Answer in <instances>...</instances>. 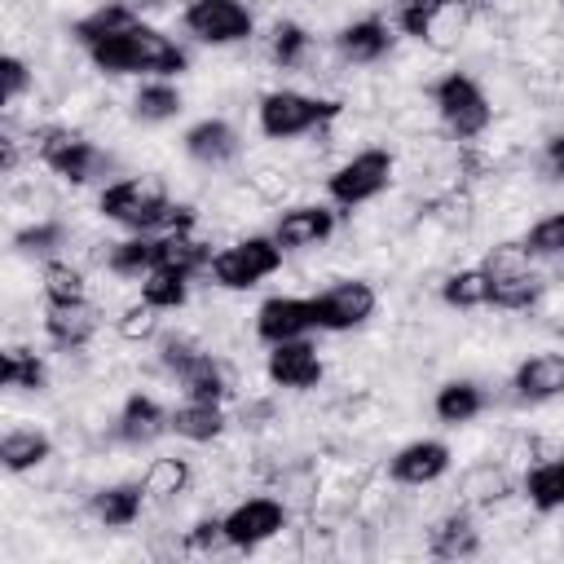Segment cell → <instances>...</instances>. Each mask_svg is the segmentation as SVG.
<instances>
[{"mask_svg":"<svg viewBox=\"0 0 564 564\" xmlns=\"http://www.w3.org/2000/svg\"><path fill=\"white\" fill-rule=\"evenodd\" d=\"M97 220L123 229V234H172V229H198V212L189 203L172 198V185L163 172H123L97 189L93 203Z\"/></svg>","mask_w":564,"mask_h":564,"instance_id":"6da1fadb","label":"cell"},{"mask_svg":"<svg viewBox=\"0 0 564 564\" xmlns=\"http://www.w3.org/2000/svg\"><path fill=\"white\" fill-rule=\"evenodd\" d=\"M84 57L97 75H110V79H181L189 70L185 44L145 18H132L119 31L93 40Z\"/></svg>","mask_w":564,"mask_h":564,"instance_id":"7a4b0ae2","label":"cell"},{"mask_svg":"<svg viewBox=\"0 0 564 564\" xmlns=\"http://www.w3.org/2000/svg\"><path fill=\"white\" fill-rule=\"evenodd\" d=\"M26 145H31V163H40L48 176H57L70 189L84 185H106V176H123L119 172V154L101 141H93L84 128L75 123H31L26 128Z\"/></svg>","mask_w":564,"mask_h":564,"instance_id":"3957f363","label":"cell"},{"mask_svg":"<svg viewBox=\"0 0 564 564\" xmlns=\"http://www.w3.org/2000/svg\"><path fill=\"white\" fill-rule=\"evenodd\" d=\"M348 101L326 97V93H304V88H269L256 97V128L273 145H291L304 137H322Z\"/></svg>","mask_w":564,"mask_h":564,"instance_id":"277c9868","label":"cell"},{"mask_svg":"<svg viewBox=\"0 0 564 564\" xmlns=\"http://www.w3.org/2000/svg\"><path fill=\"white\" fill-rule=\"evenodd\" d=\"M427 106H432V115H436V123L449 141L476 145L494 128V97L463 66H449L427 84Z\"/></svg>","mask_w":564,"mask_h":564,"instance_id":"5b68a950","label":"cell"},{"mask_svg":"<svg viewBox=\"0 0 564 564\" xmlns=\"http://www.w3.org/2000/svg\"><path fill=\"white\" fill-rule=\"evenodd\" d=\"M392 185H397V150H388V145H361V150L344 154L322 176L326 203H335L339 212H357V207L383 198Z\"/></svg>","mask_w":564,"mask_h":564,"instance_id":"8992f818","label":"cell"},{"mask_svg":"<svg viewBox=\"0 0 564 564\" xmlns=\"http://www.w3.org/2000/svg\"><path fill=\"white\" fill-rule=\"evenodd\" d=\"M282 260H286V251L278 247L273 234H238L212 251L207 282L216 291H256L273 273H282Z\"/></svg>","mask_w":564,"mask_h":564,"instance_id":"52a82bcc","label":"cell"},{"mask_svg":"<svg viewBox=\"0 0 564 564\" xmlns=\"http://www.w3.org/2000/svg\"><path fill=\"white\" fill-rule=\"evenodd\" d=\"M181 31L203 48H242L256 40L251 0H185Z\"/></svg>","mask_w":564,"mask_h":564,"instance_id":"ba28073f","label":"cell"},{"mask_svg":"<svg viewBox=\"0 0 564 564\" xmlns=\"http://www.w3.org/2000/svg\"><path fill=\"white\" fill-rule=\"evenodd\" d=\"M308 300H313V326L322 335H352V330L370 326V317L379 313V286L370 278H352V273L326 282Z\"/></svg>","mask_w":564,"mask_h":564,"instance_id":"9c48e42d","label":"cell"},{"mask_svg":"<svg viewBox=\"0 0 564 564\" xmlns=\"http://www.w3.org/2000/svg\"><path fill=\"white\" fill-rule=\"evenodd\" d=\"M220 520H225L229 551H260L264 542L291 529V502L273 494H251V498H238Z\"/></svg>","mask_w":564,"mask_h":564,"instance_id":"30bf717a","label":"cell"},{"mask_svg":"<svg viewBox=\"0 0 564 564\" xmlns=\"http://www.w3.org/2000/svg\"><path fill=\"white\" fill-rule=\"evenodd\" d=\"M330 53H335V62L344 66V70H366V66H379V62H388L392 53H397V26H392V18H383V13H352V18H344L339 26H335V35H330Z\"/></svg>","mask_w":564,"mask_h":564,"instance_id":"8fae6325","label":"cell"},{"mask_svg":"<svg viewBox=\"0 0 564 564\" xmlns=\"http://www.w3.org/2000/svg\"><path fill=\"white\" fill-rule=\"evenodd\" d=\"M339 207L335 203H282L273 212V238L282 251H317L335 238Z\"/></svg>","mask_w":564,"mask_h":564,"instance_id":"7c38bea8","label":"cell"},{"mask_svg":"<svg viewBox=\"0 0 564 564\" xmlns=\"http://www.w3.org/2000/svg\"><path fill=\"white\" fill-rule=\"evenodd\" d=\"M454 467V445L441 436H414L405 445H397L383 463V476L401 489H427L436 485L445 471Z\"/></svg>","mask_w":564,"mask_h":564,"instance_id":"4fadbf2b","label":"cell"},{"mask_svg":"<svg viewBox=\"0 0 564 564\" xmlns=\"http://www.w3.org/2000/svg\"><path fill=\"white\" fill-rule=\"evenodd\" d=\"M264 379L278 392H313L326 379V361L308 335L282 339V344H269V352H264Z\"/></svg>","mask_w":564,"mask_h":564,"instance_id":"5bb4252c","label":"cell"},{"mask_svg":"<svg viewBox=\"0 0 564 564\" xmlns=\"http://www.w3.org/2000/svg\"><path fill=\"white\" fill-rule=\"evenodd\" d=\"M507 392L516 405H551L564 397V348H533L511 366Z\"/></svg>","mask_w":564,"mask_h":564,"instance_id":"9a60e30c","label":"cell"},{"mask_svg":"<svg viewBox=\"0 0 564 564\" xmlns=\"http://www.w3.org/2000/svg\"><path fill=\"white\" fill-rule=\"evenodd\" d=\"M163 432H172V410H167L154 392H145V388L128 392V397L119 401L115 419H110V441L123 445V449L154 445Z\"/></svg>","mask_w":564,"mask_h":564,"instance_id":"2e32d148","label":"cell"},{"mask_svg":"<svg viewBox=\"0 0 564 564\" xmlns=\"http://www.w3.org/2000/svg\"><path fill=\"white\" fill-rule=\"evenodd\" d=\"M101 322H106V313L97 300L44 304V313H40V330H44L48 348H57V352H84L101 335Z\"/></svg>","mask_w":564,"mask_h":564,"instance_id":"e0dca14e","label":"cell"},{"mask_svg":"<svg viewBox=\"0 0 564 564\" xmlns=\"http://www.w3.org/2000/svg\"><path fill=\"white\" fill-rule=\"evenodd\" d=\"M181 150H185L189 163H198L207 172H220L242 154V132L225 115H203L181 132Z\"/></svg>","mask_w":564,"mask_h":564,"instance_id":"ac0fdd59","label":"cell"},{"mask_svg":"<svg viewBox=\"0 0 564 564\" xmlns=\"http://www.w3.org/2000/svg\"><path fill=\"white\" fill-rule=\"evenodd\" d=\"M313 300L308 295H269L256 304L251 313V335L269 348V344H282V339H304L313 335Z\"/></svg>","mask_w":564,"mask_h":564,"instance_id":"d6986e66","label":"cell"},{"mask_svg":"<svg viewBox=\"0 0 564 564\" xmlns=\"http://www.w3.org/2000/svg\"><path fill=\"white\" fill-rule=\"evenodd\" d=\"M264 57L286 75H317V35L304 18H278L264 31Z\"/></svg>","mask_w":564,"mask_h":564,"instance_id":"ffe728a7","label":"cell"},{"mask_svg":"<svg viewBox=\"0 0 564 564\" xmlns=\"http://www.w3.org/2000/svg\"><path fill=\"white\" fill-rule=\"evenodd\" d=\"M520 489V480L511 476L507 458H476L458 471V485H454V498L471 511H494L502 507L511 494Z\"/></svg>","mask_w":564,"mask_h":564,"instance_id":"44dd1931","label":"cell"},{"mask_svg":"<svg viewBox=\"0 0 564 564\" xmlns=\"http://www.w3.org/2000/svg\"><path fill=\"white\" fill-rule=\"evenodd\" d=\"M145 489L141 480H106V485H93L88 498H84V511L97 529H132L141 516H145Z\"/></svg>","mask_w":564,"mask_h":564,"instance_id":"7402d4cb","label":"cell"},{"mask_svg":"<svg viewBox=\"0 0 564 564\" xmlns=\"http://www.w3.org/2000/svg\"><path fill=\"white\" fill-rule=\"evenodd\" d=\"M427 555L436 560H467V555H480V520L471 507L454 502L449 511H441L432 524H427V538H423Z\"/></svg>","mask_w":564,"mask_h":564,"instance_id":"603a6c76","label":"cell"},{"mask_svg":"<svg viewBox=\"0 0 564 564\" xmlns=\"http://www.w3.org/2000/svg\"><path fill=\"white\" fill-rule=\"evenodd\" d=\"M485 410H489V392H485V383L471 379V375L441 379L436 392H432V414H436L441 427H471Z\"/></svg>","mask_w":564,"mask_h":564,"instance_id":"cb8c5ba5","label":"cell"},{"mask_svg":"<svg viewBox=\"0 0 564 564\" xmlns=\"http://www.w3.org/2000/svg\"><path fill=\"white\" fill-rule=\"evenodd\" d=\"M57 458V441L53 432H44L40 423H13L0 436V463L9 476H31L40 467H48Z\"/></svg>","mask_w":564,"mask_h":564,"instance_id":"d4e9b609","label":"cell"},{"mask_svg":"<svg viewBox=\"0 0 564 564\" xmlns=\"http://www.w3.org/2000/svg\"><path fill=\"white\" fill-rule=\"evenodd\" d=\"M176 383H181V392L185 397H194V401H229L234 397V388H238V379H234V366L220 357V352H212V348H198L181 370H176Z\"/></svg>","mask_w":564,"mask_h":564,"instance_id":"484cf974","label":"cell"},{"mask_svg":"<svg viewBox=\"0 0 564 564\" xmlns=\"http://www.w3.org/2000/svg\"><path fill=\"white\" fill-rule=\"evenodd\" d=\"M97 264L115 282H141L150 269H159V234H123L101 247Z\"/></svg>","mask_w":564,"mask_h":564,"instance_id":"4316f807","label":"cell"},{"mask_svg":"<svg viewBox=\"0 0 564 564\" xmlns=\"http://www.w3.org/2000/svg\"><path fill=\"white\" fill-rule=\"evenodd\" d=\"M70 242H75V229H70L66 216H35V220L18 225L13 238H9V247H13L18 260H40V264L53 260V256H62Z\"/></svg>","mask_w":564,"mask_h":564,"instance_id":"83f0119b","label":"cell"},{"mask_svg":"<svg viewBox=\"0 0 564 564\" xmlns=\"http://www.w3.org/2000/svg\"><path fill=\"white\" fill-rule=\"evenodd\" d=\"M137 480L154 507H176L194 489V463L185 454H159L145 463V471Z\"/></svg>","mask_w":564,"mask_h":564,"instance_id":"f1b7e54d","label":"cell"},{"mask_svg":"<svg viewBox=\"0 0 564 564\" xmlns=\"http://www.w3.org/2000/svg\"><path fill=\"white\" fill-rule=\"evenodd\" d=\"M520 498L538 511V516H555L564 511V449L533 458L520 476Z\"/></svg>","mask_w":564,"mask_h":564,"instance_id":"f546056e","label":"cell"},{"mask_svg":"<svg viewBox=\"0 0 564 564\" xmlns=\"http://www.w3.org/2000/svg\"><path fill=\"white\" fill-rule=\"evenodd\" d=\"M181 110H185V93L176 79H141L128 97L132 123H145V128L172 123V119H181Z\"/></svg>","mask_w":564,"mask_h":564,"instance_id":"4dcf8cb0","label":"cell"},{"mask_svg":"<svg viewBox=\"0 0 564 564\" xmlns=\"http://www.w3.org/2000/svg\"><path fill=\"white\" fill-rule=\"evenodd\" d=\"M225 432H229V414L220 401L185 397L181 405H172V436H181L185 445H216Z\"/></svg>","mask_w":564,"mask_h":564,"instance_id":"1f68e13d","label":"cell"},{"mask_svg":"<svg viewBox=\"0 0 564 564\" xmlns=\"http://www.w3.org/2000/svg\"><path fill=\"white\" fill-rule=\"evenodd\" d=\"M436 295H441V304L454 308V313H476V308H489V300H494V278H489L485 264H458V269H449V273L436 282Z\"/></svg>","mask_w":564,"mask_h":564,"instance_id":"d6a6232c","label":"cell"},{"mask_svg":"<svg viewBox=\"0 0 564 564\" xmlns=\"http://www.w3.org/2000/svg\"><path fill=\"white\" fill-rule=\"evenodd\" d=\"M48 379H53V370H48V361H44L35 348L9 344V348L0 352V383H4V392L40 397V392H48Z\"/></svg>","mask_w":564,"mask_h":564,"instance_id":"836d02e7","label":"cell"},{"mask_svg":"<svg viewBox=\"0 0 564 564\" xmlns=\"http://www.w3.org/2000/svg\"><path fill=\"white\" fill-rule=\"evenodd\" d=\"M546 286H551V282L538 273V264H533V269H520V273H502V278H494V300H489V308H502V313H533V308H542Z\"/></svg>","mask_w":564,"mask_h":564,"instance_id":"e575fe53","label":"cell"},{"mask_svg":"<svg viewBox=\"0 0 564 564\" xmlns=\"http://www.w3.org/2000/svg\"><path fill=\"white\" fill-rule=\"evenodd\" d=\"M137 295H141L150 308H159V313H181V308H189L194 278H189V273H181V269L159 264V269H150V273L137 282Z\"/></svg>","mask_w":564,"mask_h":564,"instance_id":"d590c367","label":"cell"},{"mask_svg":"<svg viewBox=\"0 0 564 564\" xmlns=\"http://www.w3.org/2000/svg\"><path fill=\"white\" fill-rule=\"evenodd\" d=\"M40 295L44 304H70V300H88V269L70 256H53L40 264Z\"/></svg>","mask_w":564,"mask_h":564,"instance_id":"8d00e7d4","label":"cell"},{"mask_svg":"<svg viewBox=\"0 0 564 564\" xmlns=\"http://www.w3.org/2000/svg\"><path fill=\"white\" fill-rule=\"evenodd\" d=\"M520 242H524V251H529L538 264L564 260V207L542 212L538 220H529L524 234H520Z\"/></svg>","mask_w":564,"mask_h":564,"instance_id":"74e56055","label":"cell"},{"mask_svg":"<svg viewBox=\"0 0 564 564\" xmlns=\"http://www.w3.org/2000/svg\"><path fill=\"white\" fill-rule=\"evenodd\" d=\"M115 335L123 339V344H154L159 339V330H163V313L159 308H150L141 295L132 300V304H123L119 313H115Z\"/></svg>","mask_w":564,"mask_h":564,"instance_id":"f35d334b","label":"cell"},{"mask_svg":"<svg viewBox=\"0 0 564 564\" xmlns=\"http://www.w3.org/2000/svg\"><path fill=\"white\" fill-rule=\"evenodd\" d=\"M445 4H449V0H392L388 18H392L397 35H405V40L423 44V40H427V31H432V22H436V13H441Z\"/></svg>","mask_w":564,"mask_h":564,"instance_id":"ab89813d","label":"cell"},{"mask_svg":"<svg viewBox=\"0 0 564 564\" xmlns=\"http://www.w3.org/2000/svg\"><path fill=\"white\" fill-rule=\"evenodd\" d=\"M0 84H4V115H9V110L22 106L26 93H35V66L18 48H9L4 62H0Z\"/></svg>","mask_w":564,"mask_h":564,"instance_id":"60d3db41","label":"cell"},{"mask_svg":"<svg viewBox=\"0 0 564 564\" xmlns=\"http://www.w3.org/2000/svg\"><path fill=\"white\" fill-rule=\"evenodd\" d=\"M220 546H229V542H225V520H220L216 511H203V516H194V520L181 529V551L212 555V551H220Z\"/></svg>","mask_w":564,"mask_h":564,"instance_id":"b9f144b4","label":"cell"},{"mask_svg":"<svg viewBox=\"0 0 564 564\" xmlns=\"http://www.w3.org/2000/svg\"><path fill=\"white\" fill-rule=\"evenodd\" d=\"M533 167H538V181H546V185H564V128L542 137Z\"/></svg>","mask_w":564,"mask_h":564,"instance_id":"7bdbcfd3","label":"cell"},{"mask_svg":"<svg viewBox=\"0 0 564 564\" xmlns=\"http://www.w3.org/2000/svg\"><path fill=\"white\" fill-rule=\"evenodd\" d=\"M449 4H463V9H476V4H485V0H449Z\"/></svg>","mask_w":564,"mask_h":564,"instance_id":"ee69618b","label":"cell"}]
</instances>
